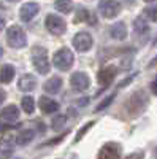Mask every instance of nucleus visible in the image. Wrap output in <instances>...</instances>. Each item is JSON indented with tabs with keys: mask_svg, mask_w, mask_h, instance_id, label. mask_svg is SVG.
I'll use <instances>...</instances> for the list:
<instances>
[{
	"mask_svg": "<svg viewBox=\"0 0 157 159\" xmlns=\"http://www.w3.org/2000/svg\"><path fill=\"white\" fill-rule=\"evenodd\" d=\"M32 64L35 70L40 75H46L51 69V64L48 59V51L43 46H35L32 49Z\"/></svg>",
	"mask_w": 157,
	"mask_h": 159,
	"instance_id": "f257e3e1",
	"label": "nucleus"
},
{
	"mask_svg": "<svg viewBox=\"0 0 157 159\" xmlns=\"http://www.w3.org/2000/svg\"><path fill=\"white\" fill-rule=\"evenodd\" d=\"M148 105V96L145 94V91H137L132 94V97L129 99L127 102V113L135 118L140 113H143V110L146 108Z\"/></svg>",
	"mask_w": 157,
	"mask_h": 159,
	"instance_id": "f03ea898",
	"label": "nucleus"
},
{
	"mask_svg": "<svg viewBox=\"0 0 157 159\" xmlns=\"http://www.w3.org/2000/svg\"><path fill=\"white\" fill-rule=\"evenodd\" d=\"M7 42L15 49H21L27 45V37H25V32L22 30L21 25H11L7 30Z\"/></svg>",
	"mask_w": 157,
	"mask_h": 159,
	"instance_id": "7ed1b4c3",
	"label": "nucleus"
},
{
	"mask_svg": "<svg viewBox=\"0 0 157 159\" xmlns=\"http://www.w3.org/2000/svg\"><path fill=\"white\" fill-rule=\"evenodd\" d=\"M73 61H75L73 52H72L68 48H62V49H59V51L56 52L54 56H52V64H54L59 70H63V72L68 70V69H72Z\"/></svg>",
	"mask_w": 157,
	"mask_h": 159,
	"instance_id": "20e7f679",
	"label": "nucleus"
},
{
	"mask_svg": "<svg viewBox=\"0 0 157 159\" xmlns=\"http://www.w3.org/2000/svg\"><path fill=\"white\" fill-rule=\"evenodd\" d=\"M98 11L103 18H114L121 13V3L117 0H98Z\"/></svg>",
	"mask_w": 157,
	"mask_h": 159,
	"instance_id": "39448f33",
	"label": "nucleus"
},
{
	"mask_svg": "<svg viewBox=\"0 0 157 159\" xmlns=\"http://www.w3.org/2000/svg\"><path fill=\"white\" fill-rule=\"evenodd\" d=\"M45 25L49 34L52 35H62L67 29V25H65V21L57 16V15H48L46 16V21H45Z\"/></svg>",
	"mask_w": 157,
	"mask_h": 159,
	"instance_id": "423d86ee",
	"label": "nucleus"
},
{
	"mask_svg": "<svg viewBox=\"0 0 157 159\" xmlns=\"http://www.w3.org/2000/svg\"><path fill=\"white\" fill-rule=\"evenodd\" d=\"M72 43H73V46L76 48V51L86 52V51H89L90 48H92V45H94V38L90 37L87 32H78V34L73 37Z\"/></svg>",
	"mask_w": 157,
	"mask_h": 159,
	"instance_id": "0eeeda50",
	"label": "nucleus"
},
{
	"mask_svg": "<svg viewBox=\"0 0 157 159\" xmlns=\"http://www.w3.org/2000/svg\"><path fill=\"white\" fill-rule=\"evenodd\" d=\"M70 84L73 86L75 91L84 92V91H87L89 86H90V80H89V76H87L84 72H76V73H73L72 78H70Z\"/></svg>",
	"mask_w": 157,
	"mask_h": 159,
	"instance_id": "6e6552de",
	"label": "nucleus"
},
{
	"mask_svg": "<svg viewBox=\"0 0 157 159\" xmlns=\"http://www.w3.org/2000/svg\"><path fill=\"white\" fill-rule=\"evenodd\" d=\"M38 11H40V7H38V3L35 2H27V3H24L19 10V18L24 21V22H29L32 21L37 15H38Z\"/></svg>",
	"mask_w": 157,
	"mask_h": 159,
	"instance_id": "1a4fd4ad",
	"label": "nucleus"
},
{
	"mask_svg": "<svg viewBox=\"0 0 157 159\" xmlns=\"http://www.w3.org/2000/svg\"><path fill=\"white\" fill-rule=\"evenodd\" d=\"M98 157H105V159H117L121 157V147L114 142L105 143L102 150L98 151Z\"/></svg>",
	"mask_w": 157,
	"mask_h": 159,
	"instance_id": "9d476101",
	"label": "nucleus"
},
{
	"mask_svg": "<svg viewBox=\"0 0 157 159\" xmlns=\"http://www.w3.org/2000/svg\"><path fill=\"white\" fill-rule=\"evenodd\" d=\"M116 73H117V70H116L114 65H108V67L102 69V70L97 73V80H98V83H100L103 88H107V86H110V84L113 83V80L116 78Z\"/></svg>",
	"mask_w": 157,
	"mask_h": 159,
	"instance_id": "9b49d317",
	"label": "nucleus"
},
{
	"mask_svg": "<svg viewBox=\"0 0 157 159\" xmlns=\"http://www.w3.org/2000/svg\"><path fill=\"white\" fill-rule=\"evenodd\" d=\"M19 118V108L16 105H8L0 111V123H15Z\"/></svg>",
	"mask_w": 157,
	"mask_h": 159,
	"instance_id": "f8f14e48",
	"label": "nucleus"
},
{
	"mask_svg": "<svg viewBox=\"0 0 157 159\" xmlns=\"http://www.w3.org/2000/svg\"><path fill=\"white\" fill-rule=\"evenodd\" d=\"M18 88L22 91V92H32L35 88H37V78L30 73L27 75H22L18 81Z\"/></svg>",
	"mask_w": 157,
	"mask_h": 159,
	"instance_id": "ddd939ff",
	"label": "nucleus"
},
{
	"mask_svg": "<svg viewBox=\"0 0 157 159\" xmlns=\"http://www.w3.org/2000/svg\"><path fill=\"white\" fill-rule=\"evenodd\" d=\"M75 22H87L90 25H95L97 24V19L94 15H90V13L84 8V7H78L76 10V16H75Z\"/></svg>",
	"mask_w": 157,
	"mask_h": 159,
	"instance_id": "4468645a",
	"label": "nucleus"
},
{
	"mask_svg": "<svg viewBox=\"0 0 157 159\" xmlns=\"http://www.w3.org/2000/svg\"><path fill=\"white\" fill-rule=\"evenodd\" d=\"M38 105H40V110L43 113H56V111H59V103L56 100L46 97V96H41L40 97Z\"/></svg>",
	"mask_w": 157,
	"mask_h": 159,
	"instance_id": "2eb2a0df",
	"label": "nucleus"
},
{
	"mask_svg": "<svg viewBox=\"0 0 157 159\" xmlns=\"http://www.w3.org/2000/svg\"><path fill=\"white\" fill-rule=\"evenodd\" d=\"M110 35L114 38V40H125L127 37V27H125V24L124 22H116L113 24L111 27H110Z\"/></svg>",
	"mask_w": 157,
	"mask_h": 159,
	"instance_id": "dca6fc26",
	"label": "nucleus"
},
{
	"mask_svg": "<svg viewBox=\"0 0 157 159\" xmlns=\"http://www.w3.org/2000/svg\"><path fill=\"white\" fill-rule=\"evenodd\" d=\"M13 78H15V67L10 64H5L0 67V83L3 84H8L13 81Z\"/></svg>",
	"mask_w": 157,
	"mask_h": 159,
	"instance_id": "f3484780",
	"label": "nucleus"
},
{
	"mask_svg": "<svg viewBox=\"0 0 157 159\" xmlns=\"http://www.w3.org/2000/svg\"><path fill=\"white\" fill-rule=\"evenodd\" d=\"M62 88V80L59 76H52L49 78L48 81L43 84V89L48 92V94H57Z\"/></svg>",
	"mask_w": 157,
	"mask_h": 159,
	"instance_id": "a211bd4d",
	"label": "nucleus"
},
{
	"mask_svg": "<svg viewBox=\"0 0 157 159\" xmlns=\"http://www.w3.org/2000/svg\"><path fill=\"white\" fill-rule=\"evenodd\" d=\"M33 137H35V132L32 129H24V130H21L19 134L16 135V140L15 142L18 145H21V147H25L27 143H30L33 140Z\"/></svg>",
	"mask_w": 157,
	"mask_h": 159,
	"instance_id": "6ab92c4d",
	"label": "nucleus"
},
{
	"mask_svg": "<svg viewBox=\"0 0 157 159\" xmlns=\"http://www.w3.org/2000/svg\"><path fill=\"white\" fill-rule=\"evenodd\" d=\"M13 147H15V137L5 135V137L0 139V151H2V153L10 154L13 151Z\"/></svg>",
	"mask_w": 157,
	"mask_h": 159,
	"instance_id": "aec40b11",
	"label": "nucleus"
},
{
	"mask_svg": "<svg viewBox=\"0 0 157 159\" xmlns=\"http://www.w3.org/2000/svg\"><path fill=\"white\" fill-rule=\"evenodd\" d=\"M54 7H56V10H57L59 13L68 15V13L73 10V2H72V0H56Z\"/></svg>",
	"mask_w": 157,
	"mask_h": 159,
	"instance_id": "412c9836",
	"label": "nucleus"
},
{
	"mask_svg": "<svg viewBox=\"0 0 157 159\" xmlns=\"http://www.w3.org/2000/svg\"><path fill=\"white\" fill-rule=\"evenodd\" d=\"M133 30L138 35H145V34L149 32V25H148V22H145V19H143L141 16H138L133 22Z\"/></svg>",
	"mask_w": 157,
	"mask_h": 159,
	"instance_id": "4be33fe9",
	"label": "nucleus"
},
{
	"mask_svg": "<svg viewBox=\"0 0 157 159\" xmlns=\"http://www.w3.org/2000/svg\"><path fill=\"white\" fill-rule=\"evenodd\" d=\"M21 107H22V110L27 113V115H32V113L35 111V100H33V97H30V96L22 97Z\"/></svg>",
	"mask_w": 157,
	"mask_h": 159,
	"instance_id": "5701e85b",
	"label": "nucleus"
},
{
	"mask_svg": "<svg viewBox=\"0 0 157 159\" xmlns=\"http://www.w3.org/2000/svg\"><path fill=\"white\" fill-rule=\"evenodd\" d=\"M65 124H67V116L65 115H57L52 118V130L60 132L62 129H65Z\"/></svg>",
	"mask_w": 157,
	"mask_h": 159,
	"instance_id": "b1692460",
	"label": "nucleus"
},
{
	"mask_svg": "<svg viewBox=\"0 0 157 159\" xmlns=\"http://www.w3.org/2000/svg\"><path fill=\"white\" fill-rule=\"evenodd\" d=\"M95 124V121H89V123H86V126H83L80 130H78V134H76V139H75V142H80L83 137H84V134H86V132L90 129V127H92Z\"/></svg>",
	"mask_w": 157,
	"mask_h": 159,
	"instance_id": "393cba45",
	"label": "nucleus"
},
{
	"mask_svg": "<svg viewBox=\"0 0 157 159\" xmlns=\"http://www.w3.org/2000/svg\"><path fill=\"white\" fill-rule=\"evenodd\" d=\"M116 97V94H111V96H108L107 99H105L103 102H100L98 105H97V107H95V111H100V110H103V108H107L108 107V105L113 102V99Z\"/></svg>",
	"mask_w": 157,
	"mask_h": 159,
	"instance_id": "a878e982",
	"label": "nucleus"
},
{
	"mask_svg": "<svg viewBox=\"0 0 157 159\" xmlns=\"http://www.w3.org/2000/svg\"><path fill=\"white\" fill-rule=\"evenodd\" d=\"M145 13L151 21L157 22V7H148V8H145Z\"/></svg>",
	"mask_w": 157,
	"mask_h": 159,
	"instance_id": "bb28decb",
	"label": "nucleus"
},
{
	"mask_svg": "<svg viewBox=\"0 0 157 159\" xmlns=\"http://www.w3.org/2000/svg\"><path fill=\"white\" fill-rule=\"evenodd\" d=\"M5 99H7V92H5V91H3L2 88H0V103H2V102H3Z\"/></svg>",
	"mask_w": 157,
	"mask_h": 159,
	"instance_id": "cd10ccee",
	"label": "nucleus"
},
{
	"mask_svg": "<svg viewBox=\"0 0 157 159\" xmlns=\"http://www.w3.org/2000/svg\"><path fill=\"white\" fill-rule=\"evenodd\" d=\"M151 89H152V92L157 96V80H154V81L151 83Z\"/></svg>",
	"mask_w": 157,
	"mask_h": 159,
	"instance_id": "c85d7f7f",
	"label": "nucleus"
},
{
	"mask_svg": "<svg viewBox=\"0 0 157 159\" xmlns=\"http://www.w3.org/2000/svg\"><path fill=\"white\" fill-rule=\"evenodd\" d=\"M129 157H145V153H132L129 154Z\"/></svg>",
	"mask_w": 157,
	"mask_h": 159,
	"instance_id": "c756f323",
	"label": "nucleus"
},
{
	"mask_svg": "<svg viewBox=\"0 0 157 159\" xmlns=\"http://www.w3.org/2000/svg\"><path fill=\"white\" fill-rule=\"evenodd\" d=\"M87 102H89V100H87V97H83V100L80 102V105H86Z\"/></svg>",
	"mask_w": 157,
	"mask_h": 159,
	"instance_id": "7c9ffc66",
	"label": "nucleus"
},
{
	"mask_svg": "<svg viewBox=\"0 0 157 159\" xmlns=\"http://www.w3.org/2000/svg\"><path fill=\"white\" fill-rule=\"evenodd\" d=\"M3 25H5V22H3V19H2V18H0V30L3 29Z\"/></svg>",
	"mask_w": 157,
	"mask_h": 159,
	"instance_id": "2f4dec72",
	"label": "nucleus"
},
{
	"mask_svg": "<svg viewBox=\"0 0 157 159\" xmlns=\"http://www.w3.org/2000/svg\"><path fill=\"white\" fill-rule=\"evenodd\" d=\"M155 64H157V57H155V59H154V61L149 64V67H152V65H155Z\"/></svg>",
	"mask_w": 157,
	"mask_h": 159,
	"instance_id": "473e14b6",
	"label": "nucleus"
},
{
	"mask_svg": "<svg viewBox=\"0 0 157 159\" xmlns=\"http://www.w3.org/2000/svg\"><path fill=\"white\" fill-rule=\"evenodd\" d=\"M3 56V49H2V46H0V57Z\"/></svg>",
	"mask_w": 157,
	"mask_h": 159,
	"instance_id": "72a5a7b5",
	"label": "nucleus"
},
{
	"mask_svg": "<svg viewBox=\"0 0 157 159\" xmlns=\"http://www.w3.org/2000/svg\"><path fill=\"white\" fill-rule=\"evenodd\" d=\"M145 2H148V3H151V2H155V0H145Z\"/></svg>",
	"mask_w": 157,
	"mask_h": 159,
	"instance_id": "f704fd0d",
	"label": "nucleus"
},
{
	"mask_svg": "<svg viewBox=\"0 0 157 159\" xmlns=\"http://www.w3.org/2000/svg\"><path fill=\"white\" fill-rule=\"evenodd\" d=\"M154 45H157V38H155V40H154Z\"/></svg>",
	"mask_w": 157,
	"mask_h": 159,
	"instance_id": "c9c22d12",
	"label": "nucleus"
},
{
	"mask_svg": "<svg viewBox=\"0 0 157 159\" xmlns=\"http://www.w3.org/2000/svg\"><path fill=\"white\" fill-rule=\"evenodd\" d=\"M10 2H18V0H10Z\"/></svg>",
	"mask_w": 157,
	"mask_h": 159,
	"instance_id": "e433bc0d",
	"label": "nucleus"
}]
</instances>
